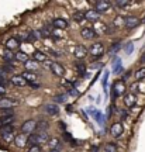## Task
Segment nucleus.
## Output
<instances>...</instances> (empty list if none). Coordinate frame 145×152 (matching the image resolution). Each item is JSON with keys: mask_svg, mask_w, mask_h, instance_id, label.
<instances>
[{"mask_svg": "<svg viewBox=\"0 0 145 152\" xmlns=\"http://www.w3.org/2000/svg\"><path fill=\"white\" fill-rule=\"evenodd\" d=\"M21 77L26 82H27V83H32V82L37 80V75H35L34 72H28V71L23 72V73H21Z\"/></svg>", "mask_w": 145, "mask_h": 152, "instance_id": "5701e85b", "label": "nucleus"}, {"mask_svg": "<svg viewBox=\"0 0 145 152\" xmlns=\"http://www.w3.org/2000/svg\"><path fill=\"white\" fill-rule=\"evenodd\" d=\"M103 66V62H93V64H92V69H97V68H99V69H100V68H102Z\"/></svg>", "mask_w": 145, "mask_h": 152, "instance_id": "09e8293b", "label": "nucleus"}, {"mask_svg": "<svg viewBox=\"0 0 145 152\" xmlns=\"http://www.w3.org/2000/svg\"><path fill=\"white\" fill-rule=\"evenodd\" d=\"M124 104H125L128 109H133L135 106V94H133V93L124 94Z\"/></svg>", "mask_w": 145, "mask_h": 152, "instance_id": "a211bd4d", "label": "nucleus"}, {"mask_svg": "<svg viewBox=\"0 0 145 152\" xmlns=\"http://www.w3.org/2000/svg\"><path fill=\"white\" fill-rule=\"evenodd\" d=\"M49 127L48 121H45V120H41V121H38L37 123V130H41V132H45V130Z\"/></svg>", "mask_w": 145, "mask_h": 152, "instance_id": "7c9ffc66", "label": "nucleus"}, {"mask_svg": "<svg viewBox=\"0 0 145 152\" xmlns=\"http://www.w3.org/2000/svg\"><path fill=\"white\" fill-rule=\"evenodd\" d=\"M10 132H14V127H13V124L3 125V127L0 128V135H3V134H10Z\"/></svg>", "mask_w": 145, "mask_h": 152, "instance_id": "c756f323", "label": "nucleus"}, {"mask_svg": "<svg viewBox=\"0 0 145 152\" xmlns=\"http://www.w3.org/2000/svg\"><path fill=\"white\" fill-rule=\"evenodd\" d=\"M49 137L47 132H38V134H31L27 138V147H34V145H41L48 142Z\"/></svg>", "mask_w": 145, "mask_h": 152, "instance_id": "f257e3e1", "label": "nucleus"}, {"mask_svg": "<svg viewBox=\"0 0 145 152\" xmlns=\"http://www.w3.org/2000/svg\"><path fill=\"white\" fill-rule=\"evenodd\" d=\"M108 75H110V72L106 71L103 73V79H102V85L104 89H107V80H108Z\"/></svg>", "mask_w": 145, "mask_h": 152, "instance_id": "58836bf2", "label": "nucleus"}, {"mask_svg": "<svg viewBox=\"0 0 145 152\" xmlns=\"http://www.w3.org/2000/svg\"><path fill=\"white\" fill-rule=\"evenodd\" d=\"M73 54H75L76 59H83V58L87 55V48L85 47V45H76Z\"/></svg>", "mask_w": 145, "mask_h": 152, "instance_id": "f8f14e48", "label": "nucleus"}, {"mask_svg": "<svg viewBox=\"0 0 145 152\" xmlns=\"http://www.w3.org/2000/svg\"><path fill=\"white\" fill-rule=\"evenodd\" d=\"M92 152H99V147H94L93 149H92Z\"/></svg>", "mask_w": 145, "mask_h": 152, "instance_id": "680f3d73", "label": "nucleus"}, {"mask_svg": "<svg viewBox=\"0 0 145 152\" xmlns=\"http://www.w3.org/2000/svg\"><path fill=\"white\" fill-rule=\"evenodd\" d=\"M68 24H69V23L66 21L65 18H55L54 21H52V27L58 28V30H64V28L68 27Z\"/></svg>", "mask_w": 145, "mask_h": 152, "instance_id": "412c9836", "label": "nucleus"}, {"mask_svg": "<svg viewBox=\"0 0 145 152\" xmlns=\"http://www.w3.org/2000/svg\"><path fill=\"white\" fill-rule=\"evenodd\" d=\"M48 147L51 148V151H59L62 148V142L59 138L54 137V138H49L48 140Z\"/></svg>", "mask_w": 145, "mask_h": 152, "instance_id": "2eb2a0df", "label": "nucleus"}, {"mask_svg": "<svg viewBox=\"0 0 145 152\" xmlns=\"http://www.w3.org/2000/svg\"><path fill=\"white\" fill-rule=\"evenodd\" d=\"M28 59H30V58H28V55L26 54V52H23V51H18V52L16 54V61H18V62L26 64Z\"/></svg>", "mask_w": 145, "mask_h": 152, "instance_id": "a878e982", "label": "nucleus"}, {"mask_svg": "<svg viewBox=\"0 0 145 152\" xmlns=\"http://www.w3.org/2000/svg\"><path fill=\"white\" fill-rule=\"evenodd\" d=\"M64 138H65V140H66V141H72V137H70L69 135V132H64Z\"/></svg>", "mask_w": 145, "mask_h": 152, "instance_id": "5fc2aeb1", "label": "nucleus"}, {"mask_svg": "<svg viewBox=\"0 0 145 152\" xmlns=\"http://www.w3.org/2000/svg\"><path fill=\"white\" fill-rule=\"evenodd\" d=\"M1 138H3V141L7 142V144H10V142L14 141V138H16V135H14V132H10V134H3V135H0Z\"/></svg>", "mask_w": 145, "mask_h": 152, "instance_id": "473e14b6", "label": "nucleus"}, {"mask_svg": "<svg viewBox=\"0 0 145 152\" xmlns=\"http://www.w3.org/2000/svg\"><path fill=\"white\" fill-rule=\"evenodd\" d=\"M24 66H26V69H27L28 72H34L38 68V62H35L34 59H28L27 62L24 64Z\"/></svg>", "mask_w": 145, "mask_h": 152, "instance_id": "393cba45", "label": "nucleus"}, {"mask_svg": "<svg viewBox=\"0 0 145 152\" xmlns=\"http://www.w3.org/2000/svg\"><path fill=\"white\" fill-rule=\"evenodd\" d=\"M9 115H14L13 110H1V117H9Z\"/></svg>", "mask_w": 145, "mask_h": 152, "instance_id": "a18cd8bd", "label": "nucleus"}, {"mask_svg": "<svg viewBox=\"0 0 145 152\" xmlns=\"http://www.w3.org/2000/svg\"><path fill=\"white\" fill-rule=\"evenodd\" d=\"M113 72L117 73V75L123 72V61H121V58H114L113 59Z\"/></svg>", "mask_w": 145, "mask_h": 152, "instance_id": "4be33fe9", "label": "nucleus"}, {"mask_svg": "<svg viewBox=\"0 0 145 152\" xmlns=\"http://www.w3.org/2000/svg\"><path fill=\"white\" fill-rule=\"evenodd\" d=\"M0 99H1V97H0Z\"/></svg>", "mask_w": 145, "mask_h": 152, "instance_id": "338daca9", "label": "nucleus"}, {"mask_svg": "<svg viewBox=\"0 0 145 152\" xmlns=\"http://www.w3.org/2000/svg\"><path fill=\"white\" fill-rule=\"evenodd\" d=\"M124 20H125V17L117 16V17H116V18H114L113 26H114V27H120V26H124Z\"/></svg>", "mask_w": 145, "mask_h": 152, "instance_id": "c9c22d12", "label": "nucleus"}, {"mask_svg": "<svg viewBox=\"0 0 145 152\" xmlns=\"http://www.w3.org/2000/svg\"><path fill=\"white\" fill-rule=\"evenodd\" d=\"M87 52L93 56V59L96 61V59L102 58L103 55H104V45H103V42L92 44L90 47H89V49H87Z\"/></svg>", "mask_w": 145, "mask_h": 152, "instance_id": "f03ea898", "label": "nucleus"}, {"mask_svg": "<svg viewBox=\"0 0 145 152\" xmlns=\"http://www.w3.org/2000/svg\"><path fill=\"white\" fill-rule=\"evenodd\" d=\"M40 37H42V38L52 37V24H47V26H44V27L40 30Z\"/></svg>", "mask_w": 145, "mask_h": 152, "instance_id": "6ab92c4d", "label": "nucleus"}, {"mask_svg": "<svg viewBox=\"0 0 145 152\" xmlns=\"http://www.w3.org/2000/svg\"><path fill=\"white\" fill-rule=\"evenodd\" d=\"M7 85H9V79H0V86L6 87Z\"/></svg>", "mask_w": 145, "mask_h": 152, "instance_id": "603ef678", "label": "nucleus"}, {"mask_svg": "<svg viewBox=\"0 0 145 152\" xmlns=\"http://www.w3.org/2000/svg\"><path fill=\"white\" fill-rule=\"evenodd\" d=\"M51 54L54 55V56H56V58H58V56H62V54H61V52H58V51H51Z\"/></svg>", "mask_w": 145, "mask_h": 152, "instance_id": "4d7b16f0", "label": "nucleus"}, {"mask_svg": "<svg viewBox=\"0 0 145 152\" xmlns=\"http://www.w3.org/2000/svg\"><path fill=\"white\" fill-rule=\"evenodd\" d=\"M1 127H3V124H1V123H0V128H1Z\"/></svg>", "mask_w": 145, "mask_h": 152, "instance_id": "e2e57ef3", "label": "nucleus"}, {"mask_svg": "<svg viewBox=\"0 0 145 152\" xmlns=\"http://www.w3.org/2000/svg\"><path fill=\"white\" fill-rule=\"evenodd\" d=\"M110 132H111V135H113L114 138H120V137L123 135V124H121V121L114 123V124L110 127Z\"/></svg>", "mask_w": 145, "mask_h": 152, "instance_id": "6e6552de", "label": "nucleus"}, {"mask_svg": "<svg viewBox=\"0 0 145 152\" xmlns=\"http://www.w3.org/2000/svg\"><path fill=\"white\" fill-rule=\"evenodd\" d=\"M6 93H7V89H6V87H3V86H0V97H3Z\"/></svg>", "mask_w": 145, "mask_h": 152, "instance_id": "864d4df0", "label": "nucleus"}, {"mask_svg": "<svg viewBox=\"0 0 145 152\" xmlns=\"http://www.w3.org/2000/svg\"><path fill=\"white\" fill-rule=\"evenodd\" d=\"M42 110L47 114H49V115H58V113H59L58 104H55V103H47L42 107Z\"/></svg>", "mask_w": 145, "mask_h": 152, "instance_id": "9d476101", "label": "nucleus"}, {"mask_svg": "<svg viewBox=\"0 0 145 152\" xmlns=\"http://www.w3.org/2000/svg\"><path fill=\"white\" fill-rule=\"evenodd\" d=\"M20 130H21V134H24V135H31V134H34V131L37 130V123L34 120H27L21 124Z\"/></svg>", "mask_w": 145, "mask_h": 152, "instance_id": "7ed1b4c3", "label": "nucleus"}, {"mask_svg": "<svg viewBox=\"0 0 145 152\" xmlns=\"http://www.w3.org/2000/svg\"><path fill=\"white\" fill-rule=\"evenodd\" d=\"M97 77H100V75H99V73H97V75L94 76V77H93V80H92V83H94V82L97 80Z\"/></svg>", "mask_w": 145, "mask_h": 152, "instance_id": "bf43d9fd", "label": "nucleus"}, {"mask_svg": "<svg viewBox=\"0 0 145 152\" xmlns=\"http://www.w3.org/2000/svg\"><path fill=\"white\" fill-rule=\"evenodd\" d=\"M10 83L13 85V86H17V87H24L27 86L28 83L24 79L21 77V75H14L10 77Z\"/></svg>", "mask_w": 145, "mask_h": 152, "instance_id": "4468645a", "label": "nucleus"}, {"mask_svg": "<svg viewBox=\"0 0 145 152\" xmlns=\"http://www.w3.org/2000/svg\"><path fill=\"white\" fill-rule=\"evenodd\" d=\"M110 7H111V3H110V1L99 0V1H96V9H94V10L100 14V13H106V11H108L110 10Z\"/></svg>", "mask_w": 145, "mask_h": 152, "instance_id": "0eeeda50", "label": "nucleus"}, {"mask_svg": "<svg viewBox=\"0 0 145 152\" xmlns=\"http://www.w3.org/2000/svg\"><path fill=\"white\" fill-rule=\"evenodd\" d=\"M49 68H51V71H52L54 75L59 76V77L65 76V66H62L61 64H58V62H52Z\"/></svg>", "mask_w": 145, "mask_h": 152, "instance_id": "1a4fd4ad", "label": "nucleus"}, {"mask_svg": "<svg viewBox=\"0 0 145 152\" xmlns=\"http://www.w3.org/2000/svg\"><path fill=\"white\" fill-rule=\"evenodd\" d=\"M121 48V42H114L113 45H111V48H110V51H108V54L110 55H114L118 52V49Z\"/></svg>", "mask_w": 145, "mask_h": 152, "instance_id": "f704fd0d", "label": "nucleus"}, {"mask_svg": "<svg viewBox=\"0 0 145 152\" xmlns=\"http://www.w3.org/2000/svg\"><path fill=\"white\" fill-rule=\"evenodd\" d=\"M27 135H24V134H18V135H16V138H14V144H16L18 148H24L27 147Z\"/></svg>", "mask_w": 145, "mask_h": 152, "instance_id": "f3484780", "label": "nucleus"}, {"mask_svg": "<svg viewBox=\"0 0 145 152\" xmlns=\"http://www.w3.org/2000/svg\"><path fill=\"white\" fill-rule=\"evenodd\" d=\"M7 76H9V73L3 71V68L0 66V79H7Z\"/></svg>", "mask_w": 145, "mask_h": 152, "instance_id": "8fccbe9b", "label": "nucleus"}, {"mask_svg": "<svg viewBox=\"0 0 145 152\" xmlns=\"http://www.w3.org/2000/svg\"><path fill=\"white\" fill-rule=\"evenodd\" d=\"M32 59L35 61V62H45L47 61V55L44 54V52H41V51H34Z\"/></svg>", "mask_w": 145, "mask_h": 152, "instance_id": "b1692460", "label": "nucleus"}, {"mask_svg": "<svg viewBox=\"0 0 145 152\" xmlns=\"http://www.w3.org/2000/svg\"><path fill=\"white\" fill-rule=\"evenodd\" d=\"M18 47H20V42L16 39V37H10L6 41V49H9V51H14Z\"/></svg>", "mask_w": 145, "mask_h": 152, "instance_id": "dca6fc26", "label": "nucleus"}, {"mask_svg": "<svg viewBox=\"0 0 145 152\" xmlns=\"http://www.w3.org/2000/svg\"><path fill=\"white\" fill-rule=\"evenodd\" d=\"M96 26H94V33H96V35L99 33H103V34H106V30H107V26H104V24H102V23H94Z\"/></svg>", "mask_w": 145, "mask_h": 152, "instance_id": "cd10ccee", "label": "nucleus"}, {"mask_svg": "<svg viewBox=\"0 0 145 152\" xmlns=\"http://www.w3.org/2000/svg\"><path fill=\"white\" fill-rule=\"evenodd\" d=\"M145 77V66H142V68H140L138 71L135 72V75H134V79L137 82H141L142 79Z\"/></svg>", "mask_w": 145, "mask_h": 152, "instance_id": "bb28decb", "label": "nucleus"}, {"mask_svg": "<svg viewBox=\"0 0 145 152\" xmlns=\"http://www.w3.org/2000/svg\"><path fill=\"white\" fill-rule=\"evenodd\" d=\"M111 115H113V107L108 106L107 107V117H111Z\"/></svg>", "mask_w": 145, "mask_h": 152, "instance_id": "6e6d98bb", "label": "nucleus"}, {"mask_svg": "<svg viewBox=\"0 0 145 152\" xmlns=\"http://www.w3.org/2000/svg\"><path fill=\"white\" fill-rule=\"evenodd\" d=\"M93 115H94V118H96L100 124H103V123H104V118H103V115H102V113H100V111H94V114H93Z\"/></svg>", "mask_w": 145, "mask_h": 152, "instance_id": "79ce46f5", "label": "nucleus"}, {"mask_svg": "<svg viewBox=\"0 0 145 152\" xmlns=\"http://www.w3.org/2000/svg\"><path fill=\"white\" fill-rule=\"evenodd\" d=\"M76 71L79 72L81 76H86V66L83 65V64H81V62L76 64Z\"/></svg>", "mask_w": 145, "mask_h": 152, "instance_id": "72a5a7b5", "label": "nucleus"}, {"mask_svg": "<svg viewBox=\"0 0 145 152\" xmlns=\"http://www.w3.org/2000/svg\"><path fill=\"white\" fill-rule=\"evenodd\" d=\"M104 151L106 152H117V147H116L114 144H106Z\"/></svg>", "mask_w": 145, "mask_h": 152, "instance_id": "ea45409f", "label": "nucleus"}, {"mask_svg": "<svg viewBox=\"0 0 145 152\" xmlns=\"http://www.w3.org/2000/svg\"><path fill=\"white\" fill-rule=\"evenodd\" d=\"M49 152H59V151H49Z\"/></svg>", "mask_w": 145, "mask_h": 152, "instance_id": "0e129e2a", "label": "nucleus"}, {"mask_svg": "<svg viewBox=\"0 0 145 152\" xmlns=\"http://www.w3.org/2000/svg\"><path fill=\"white\" fill-rule=\"evenodd\" d=\"M1 68H3V71L7 72V73H11V72L14 71V66H11L10 64H4V65L1 66Z\"/></svg>", "mask_w": 145, "mask_h": 152, "instance_id": "37998d69", "label": "nucleus"}, {"mask_svg": "<svg viewBox=\"0 0 145 152\" xmlns=\"http://www.w3.org/2000/svg\"><path fill=\"white\" fill-rule=\"evenodd\" d=\"M99 17H100V14H99V13H97L94 9H89V10L85 11V20H87V21L97 23Z\"/></svg>", "mask_w": 145, "mask_h": 152, "instance_id": "9b49d317", "label": "nucleus"}, {"mask_svg": "<svg viewBox=\"0 0 145 152\" xmlns=\"http://www.w3.org/2000/svg\"><path fill=\"white\" fill-rule=\"evenodd\" d=\"M28 86L31 87V89H34V90H37V89H40V83H35V82H32V83H28Z\"/></svg>", "mask_w": 145, "mask_h": 152, "instance_id": "3c124183", "label": "nucleus"}, {"mask_svg": "<svg viewBox=\"0 0 145 152\" xmlns=\"http://www.w3.org/2000/svg\"><path fill=\"white\" fill-rule=\"evenodd\" d=\"M121 94H125V85H124V82H121V80L114 82V85H113V96L114 97H120Z\"/></svg>", "mask_w": 145, "mask_h": 152, "instance_id": "39448f33", "label": "nucleus"}, {"mask_svg": "<svg viewBox=\"0 0 145 152\" xmlns=\"http://www.w3.org/2000/svg\"><path fill=\"white\" fill-rule=\"evenodd\" d=\"M37 38H38L37 31H30V33H28V42H35Z\"/></svg>", "mask_w": 145, "mask_h": 152, "instance_id": "4c0bfd02", "label": "nucleus"}, {"mask_svg": "<svg viewBox=\"0 0 145 152\" xmlns=\"http://www.w3.org/2000/svg\"><path fill=\"white\" fill-rule=\"evenodd\" d=\"M114 4L117 6L118 9H123V7H127V6H130L131 3H130V1H127V0H117Z\"/></svg>", "mask_w": 145, "mask_h": 152, "instance_id": "e433bc0d", "label": "nucleus"}, {"mask_svg": "<svg viewBox=\"0 0 145 152\" xmlns=\"http://www.w3.org/2000/svg\"><path fill=\"white\" fill-rule=\"evenodd\" d=\"M65 100H66L65 94H59V96H55L54 97V102H56V103H64Z\"/></svg>", "mask_w": 145, "mask_h": 152, "instance_id": "c03bdc74", "label": "nucleus"}, {"mask_svg": "<svg viewBox=\"0 0 145 152\" xmlns=\"http://www.w3.org/2000/svg\"><path fill=\"white\" fill-rule=\"evenodd\" d=\"M127 117V110H121V120H124Z\"/></svg>", "mask_w": 145, "mask_h": 152, "instance_id": "13d9d810", "label": "nucleus"}, {"mask_svg": "<svg viewBox=\"0 0 145 152\" xmlns=\"http://www.w3.org/2000/svg\"><path fill=\"white\" fill-rule=\"evenodd\" d=\"M28 152H41V147H40V145H34V147H30Z\"/></svg>", "mask_w": 145, "mask_h": 152, "instance_id": "de8ad7c7", "label": "nucleus"}, {"mask_svg": "<svg viewBox=\"0 0 145 152\" xmlns=\"http://www.w3.org/2000/svg\"><path fill=\"white\" fill-rule=\"evenodd\" d=\"M18 104H20V102L16 100V99H9V97L0 99V110H13V107H17Z\"/></svg>", "mask_w": 145, "mask_h": 152, "instance_id": "20e7f679", "label": "nucleus"}, {"mask_svg": "<svg viewBox=\"0 0 145 152\" xmlns=\"http://www.w3.org/2000/svg\"><path fill=\"white\" fill-rule=\"evenodd\" d=\"M141 62H142V64H145V52H144V55L141 56Z\"/></svg>", "mask_w": 145, "mask_h": 152, "instance_id": "052dcab7", "label": "nucleus"}, {"mask_svg": "<svg viewBox=\"0 0 145 152\" xmlns=\"http://www.w3.org/2000/svg\"><path fill=\"white\" fill-rule=\"evenodd\" d=\"M73 20H75L76 23H83L85 21V13L76 10L75 13H73Z\"/></svg>", "mask_w": 145, "mask_h": 152, "instance_id": "c85d7f7f", "label": "nucleus"}, {"mask_svg": "<svg viewBox=\"0 0 145 152\" xmlns=\"http://www.w3.org/2000/svg\"><path fill=\"white\" fill-rule=\"evenodd\" d=\"M124 49H125V52L130 55L133 51H134V44H133V42H127V44H125V47H124Z\"/></svg>", "mask_w": 145, "mask_h": 152, "instance_id": "a19ab883", "label": "nucleus"}, {"mask_svg": "<svg viewBox=\"0 0 145 152\" xmlns=\"http://www.w3.org/2000/svg\"><path fill=\"white\" fill-rule=\"evenodd\" d=\"M142 21H144V23H145V16H144V20H142Z\"/></svg>", "mask_w": 145, "mask_h": 152, "instance_id": "69168bd1", "label": "nucleus"}, {"mask_svg": "<svg viewBox=\"0 0 145 152\" xmlns=\"http://www.w3.org/2000/svg\"><path fill=\"white\" fill-rule=\"evenodd\" d=\"M16 39L18 41V42H28V33H18L17 34Z\"/></svg>", "mask_w": 145, "mask_h": 152, "instance_id": "2f4dec72", "label": "nucleus"}, {"mask_svg": "<svg viewBox=\"0 0 145 152\" xmlns=\"http://www.w3.org/2000/svg\"><path fill=\"white\" fill-rule=\"evenodd\" d=\"M81 37L83 38V39H93V38L96 37V33H94V30L90 27H85L81 30Z\"/></svg>", "mask_w": 145, "mask_h": 152, "instance_id": "ddd939ff", "label": "nucleus"}, {"mask_svg": "<svg viewBox=\"0 0 145 152\" xmlns=\"http://www.w3.org/2000/svg\"><path fill=\"white\" fill-rule=\"evenodd\" d=\"M141 21L135 16H128V17H125V20H124V27L127 28V30H133V28L138 27Z\"/></svg>", "mask_w": 145, "mask_h": 152, "instance_id": "423d86ee", "label": "nucleus"}, {"mask_svg": "<svg viewBox=\"0 0 145 152\" xmlns=\"http://www.w3.org/2000/svg\"><path fill=\"white\" fill-rule=\"evenodd\" d=\"M68 93H69L70 96H79V92H78V90H75V87H69V89H68Z\"/></svg>", "mask_w": 145, "mask_h": 152, "instance_id": "49530a36", "label": "nucleus"}, {"mask_svg": "<svg viewBox=\"0 0 145 152\" xmlns=\"http://www.w3.org/2000/svg\"><path fill=\"white\" fill-rule=\"evenodd\" d=\"M1 58H3V61H4L6 64H11L13 61L16 59V54H14L13 51H9V49H6L4 52L1 54Z\"/></svg>", "mask_w": 145, "mask_h": 152, "instance_id": "aec40b11", "label": "nucleus"}]
</instances>
